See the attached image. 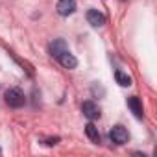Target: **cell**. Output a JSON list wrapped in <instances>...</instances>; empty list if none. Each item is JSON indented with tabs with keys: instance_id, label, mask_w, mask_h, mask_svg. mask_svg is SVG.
<instances>
[{
	"instance_id": "obj_3",
	"label": "cell",
	"mask_w": 157,
	"mask_h": 157,
	"mask_svg": "<svg viewBox=\"0 0 157 157\" xmlns=\"http://www.w3.org/2000/svg\"><path fill=\"white\" fill-rule=\"evenodd\" d=\"M82 111H83V115H85L89 120H98L100 115H102L100 107H98L94 102H91V100H87V102L82 104Z\"/></svg>"
},
{
	"instance_id": "obj_4",
	"label": "cell",
	"mask_w": 157,
	"mask_h": 157,
	"mask_svg": "<svg viewBox=\"0 0 157 157\" xmlns=\"http://www.w3.org/2000/svg\"><path fill=\"white\" fill-rule=\"evenodd\" d=\"M56 11L61 15V17H68L76 11V0H59L57 6H56Z\"/></svg>"
},
{
	"instance_id": "obj_6",
	"label": "cell",
	"mask_w": 157,
	"mask_h": 157,
	"mask_svg": "<svg viewBox=\"0 0 157 157\" xmlns=\"http://www.w3.org/2000/svg\"><path fill=\"white\" fill-rule=\"evenodd\" d=\"M56 59L61 63V67H65V68H68V70H72V68H76V67H78V59H76V57H74V54H70L68 50H65L63 54H59Z\"/></svg>"
},
{
	"instance_id": "obj_10",
	"label": "cell",
	"mask_w": 157,
	"mask_h": 157,
	"mask_svg": "<svg viewBox=\"0 0 157 157\" xmlns=\"http://www.w3.org/2000/svg\"><path fill=\"white\" fill-rule=\"evenodd\" d=\"M85 133H87V137H89L94 144H98V142H100V131H98V128H96L93 122L85 124Z\"/></svg>"
},
{
	"instance_id": "obj_2",
	"label": "cell",
	"mask_w": 157,
	"mask_h": 157,
	"mask_svg": "<svg viewBox=\"0 0 157 157\" xmlns=\"http://www.w3.org/2000/svg\"><path fill=\"white\" fill-rule=\"evenodd\" d=\"M109 139H111L115 144L122 146V144H126V142L129 140V133H128V129H126L124 126L117 124V126H113V128L109 129Z\"/></svg>"
},
{
	"instance_id": "obj_8",
	"label": "cell",
	"mask_w": 157,
	"mask_h": 157,
	"mask_svg": "<svg viewBox=\"0 0 157 157\" xmlns=\"http://www.w3.org/2000/svg\"><path fill=\"white\" fill-rule=\"evenodd\" d=\"M48 50H50V54H52L54 57H57L59 54H63L65 50H68V46H67V43H65L63 39H54V41L50 43Z\"/></svg>"
},
{
	"instance_id": "obj_11",
	"label": "cell",
	"mask_w": 157,
	"mask_h": 157,
	"mask_svg": "<svg viewBox=\"0 0 157 157\" xmlns=\"http://www.w3.org/2000/svg\"><path fill=\"white\" fill-rule=\"evenodd\" d=\"M59 142V137H50V139H46V144L48 146H56Z\"/></svg>"
},
{
	"instance_id": "obj_7",
	"label": "cell",
	"mask_w": 157,
	"mask_h": 157,
	"mask_svg": "<svg viewBox=\"0 0 157 157\" xmlns=\"http://www.w3.org/2000/svg\"><path fill=\"white\" fill-rule=\"evenodd\" d=\"M128 107L131 109V113L137 117V118H142L144 117V111H142V104L137 96H129L128 98Z\"/></svg>"
},
{
	"instance_id": "obj_9",
	"label": "cell",
	"mask_w": 157,
	"mask_h": 157,
	"mask_svg": "<svg viewBox=\"0 0 157 157\" xmlns=\"http://www.w3.org/2000/svg\"><path fill=\"white\" fill-rule=\"evenodd\" d=\"M115 80H117V83L118 85H122V87H129L131 85V76L128 74V72H124V70H115Z\"/></svg>"
},
{
	"instance_id": "obj_5",
	"label": "cell",
	"mask_w": 157,
	"mask_h": 157,
	"mask_svg": "<svg viewBox=\"0 0 157 157\" xmlns=\"http://www.w3.org/2000/svg\"><path fill=\"white\" fill-rule=\"evenodd\" d=\"M87 22L91 26H94V28H100V26L105 24V15L102 11H98V10H89L87 11Z\"/></svg>"
},
{
	"instance_id": "obj_1",
	"label": "cell",
	"mask_w": 157,
	"mask_h": 157,
	"mask_svg": "<svg viewBox=\"0 0 157 157\" xmlns=\"http://www.w3.org/2000/svg\"><path fill=\"white\" fill-rule=\"evenodd\" d=\"M4 100H6V104H8L10 107H13V109H19V107H22V105L26 104L24 93H22L21 89H17V87L8 89L6 94H4Z\"/></svg>"
}]
</instances>
